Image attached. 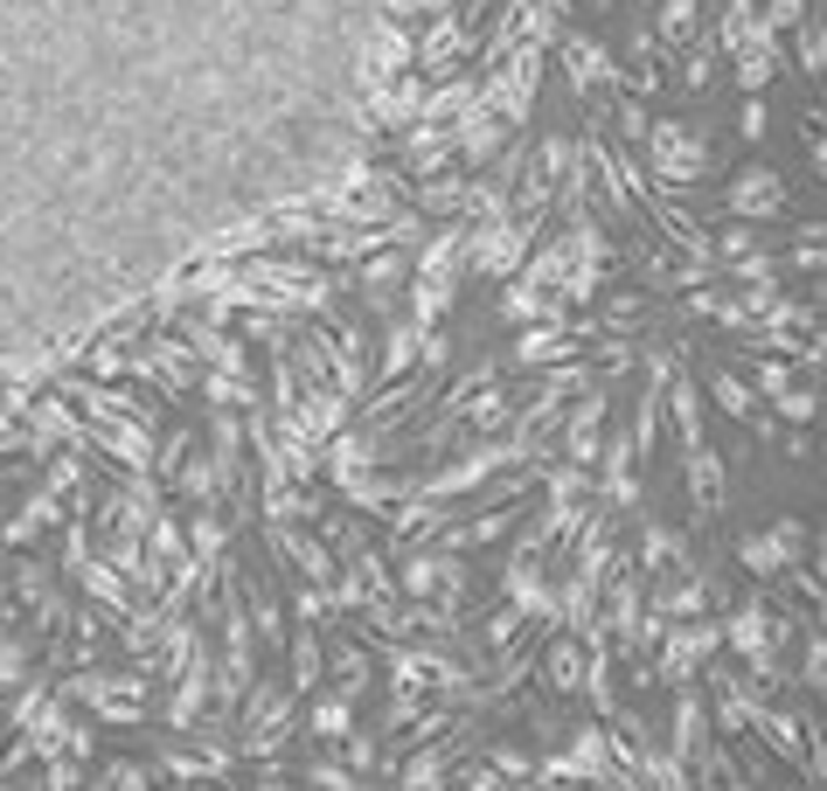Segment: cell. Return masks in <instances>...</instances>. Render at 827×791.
Masks as SVG:
<instances>
[{"mask_svg":"<svg viewBox=\"0 0 827 791\" xmlns=\"http://www.w3.org/2000/svg\"><path fill=\"white\" fill-rule=\"evenodd\" d=\"M529 236H535V223H494V229H480V236H473V257H480V271L514 278V264H522Z\"/></svg>","mask_w":827,"mask_h":791,"instance_id":"6da1fadb","label":"cell"},{"mask_svg":"<svg viewBox=\"0 0 827 791\" xmlns=\"http://www.w3.org/2000/svg\"><path fill=\"white\" fill-rule=\"evenodd\" d=\"M654 153H661V167H647V174H667V181H695V174H703V140H695L688 125H661Z\"/></svg>","mask_w":827,"mask_h":791,"instance_id":"7a4b0ae2","label":"cell"},{"mask_svg":"<svg viewBox=\"0 0 827 791\" xmlns=\"http://www.w3.org/2000/svg\"><path fill=\"white\" fill-rule=\"evenodd\" d=\"M793 548H799V527H772V535L737 542V556H744V569L772 576V569H793Z\"/></svg>","mask_w":827,"mask_h":791,"instance_id":"3957f363","label":"cell"},{"mask_svg":"<svg viewBox=\"0 0 827 791\" xmlns=\"http://www.w3.org/2000/svg\"><path fill=\"white\" fill-rule=\"evenodd\" d=\"M779 202H786L779 174H744L737 188H731V216H737V223H752V216H765V208H779Z\"/></svg>","mask_w":827,"mask_h":791,"instance_id":"277c9868","label":"cell"},{"mask_svg":"<svg viewBox=\"0 0 827 791\" xmlns=\"http://www.w3.org/2000/svg\"><path fill=\"white\" fill-rule=\"evenodd\" d=\"M278 548H286V556H293V563H299L306 576H314V584H334V556H327L320 542H306L293 521H278Z\"/></svg>","mask_w":827,"mask_h":791,"instance_id":"5b68a950","label":"cell"},{"mask_svg":"<svg viewBox=\"0 0 827 791\" xmlns=\"http://www.w3.org/2000/svg\"><path fill=\"white\" fill-rule=\"evenodd\" d=\"M459 56H467V29H459V21H438V29L418 42V63L425 70H452Z\"/></svg>","mask_w":827,"mask_h":791,"instance_id":"8992f818","label":"cell"},{"mask_svg":"<svg viewBox=\"0 0 827 791\" xmlns=\"http://www.w3.org/2000/svg\"><path fill=\"white\" fill-rule=\"evenodd\" d=\"M188 355H202V361H216L223 376H244V348L229 333H216V327H188Z\"/></svg>","mask_w":827,"mask_h":791,"instance_id":"52a82bcc","label":"cell"},{"mask_svg":"<svg viewBox=\"0 0 827 791\" xmlns=\"http://www.w3.org/2000/svg\"><path fill=\"white\" fill-rule=\"evenodd\" d=\"M341 493L355 500V507H369V514H390V500H404L410 486H397V480H369V472H341Z\"/></svg>","mask_w":827,"mask_h":791,"instance_id":"ba28073f","label":"cell"},{"mask_svg":"<svg viewBox=\"0 0 827 791\" xmlns=\"http://www.w3.org/2000/svg\"><path fill=\"white\" fill-rule=\"evenodd\" d=\"M70 569H76V576H84V590H91L98 604H112V618H125V612H133V597H125V584H119V576H112L105 563H91V556H76Z\"/></svg>","mask_w":827,"mask_h":791,"instance_id":"9c48e42d","label":"cell"},{"mask_svg":"<svg viewBox=\"0 0 827 791\" xmlns=\"http://www.w3.org/2000/svg\"><path fill=\"white\" fill-rule=\"evenodd\" d=\"M550 355H571V327L563 320H542V327H529L522 340H514V361H550Z\"/></svg>","mask_w":827,"mask_h":791,"instance_id":"30bf717a","label":"cell"},{"mask_svg":"<svg viewBox=\"0 0 827 791\" xmlns=\"http://www.w3.org/2000/svg\"><path fill=\"white\" fill-rule=\"evenodd\" d=\"M571 70H578L584 91H591V84H619V63L605 56L599 42H584V35H571Z\"/></svg>","mask_w":827,"mask_h":791,"instance_id":"8fae6325","label":"cell"},{"mask_svg":"<svg viewBox=\"0 0 827 791\" xmlns=\"http://www.w3.org/2000/svg\"><path fill=\"white\" fill-rule=\"evenodd\" d=\"M709 646H716V631H709V625L675 631V639H667V680H688V667H695V659H703Z\"/></svg>","mask_w":827,"mask_h":791,"instance_id":"7c38bea8","label":"cell"},{"mask_svg":"<svg viewBox=\"0 0 827 791\" xmlns=\"http://www.w3.org/2000/svg\"><path fill=\"white\" fill-rule=\"evenodd\" d=\"M599 417H605V403H584V410L571 417V465H591V459H599Z\"/></svg>","mask_w":827,"mask_h":791,"instance_id":"4fadbf2b","label":"cell"},{"mask_svg":"<svg viewBox=\"0 0 827 791\" xmlns=\"http://www.w3.org/2000/svg\"><path fill=\"white\" fill-rule=\"evenodd\" d=\"M744 722H752V729H758L779 757H799V736H793V722H786V716H772V708H744Z\"/></svg>","mask_w":827,"mask_h":791,"instance_id":"5bb4252c","label":"cell"},{"mask_svg":"<svg viewBox=\"0 0 827 791\" xmlns=\"http://www.w3.org/2000/svg\"><path fill=\"white\" fill-rule=\"evenodd\" d=\"M716 403H723V410H731V417H752V424H758V431H772V424H765V417L752 410V389H744V376H731V368H716Z\"/></svg>","mask_w":827,"mask_h":791,"instance_id":"9a60e30c","label":"cell"},{"mask_svg":"<svg viewBox=\"0 0 827 791\" xmlns=\"http://www.w3.org/2000/svg\"><path fill=\"white\" fill-rule=\"evenodd\" d=\"M737 56H744V63H737V84H744V91H758L765 76H772V42L752 35V42H737Z\"/></svg>","mask_w":827,"mask_h":791,"instance_id":"2e32d148","label":"cell"},{"mask_svg":"<svg viewBox=\"0 0 827 791\" xmlns=\"http://www.w3.org/2000/svg\"><path fill=\"white\" fill-rule=\"evenodd\" d=\"M508 514H514V500H501V514H480L473 527H452V535H446V548H480V542H494L501 527H508Z\"/></svg>","mask_w":827,"mask_h":791,"instance_id":"e0dca14e","label":"cell"},{"mask_svg":"<svg viewBox=\"0 0 827 791\" xmlns=\"http://www.w3.org/2000/svg\"><path fill=\"white\" fill-rule=\"evenodd\" d=\"M542 674H550L557 680V688H584V659H578V646H550V653H542Z\"/></svg>","mask_w":827,"mask_h":791,"instance_id":"ac0fdd59","label":"cell"},{"mask_svg":"<svg viewBox=\"0 0 827 791\" xmlns=\"http://www.w3.org/2000/svg\"><path fill=\"white\" fill-rule=\"evenodd\" d=\"M688 480H695V500H703V507H716V500H723V472H716V459L703 452V444L688 452Z\"/></svg>","mask_w":827,"mask_h":791,"instance_id":"d6986e66","label":"cell"},{"mask_svg":"<svg viewBox=\"0 0 827 791\" xmlns=\"http://www.w3.org/2000/svg\"><path fill=\"white\" fill-rule=\"evenodd\" d=\"M418 333H425V327H397V333H390V348H382V382H397L404 368H410V355H418Z\"/></svg>","mask_w":827,"mask_h":791,"instance_id":"ffe728a7","label":"cell"},{"mask_svg":"<svg viewBox=\"0 0 827 791\" xmlns=\"http://www.w3.org/2000/svg\"><path fill=\"white\" fill-rule=\"evenodd\" d=\"M348 695H327L320 708H314V722H306V729H314V736H327V743H334V736H348Z\"/></svg>","mask_w":827,"mask_h":791,"instance_id":"44dd1931","label":"cell"},{"mask_svg":"<svg viewBox=\"0 0 827 791\" xmlns=\"http://www.w3.org/2000/svg\"><path fill=\"white\" fill-rule=\"evenodd\" d=\"M404 63H418V42H410L404 29H382V49H376V70H404Z\"/></svg>","mask_w":827,"mask_h":791,"instance_id":"7402d4cb","label":"cell"},{"mask_svg":"<svg viewBox=\"0 0 827 791\" xmlns=\"http://www.w3.org/2000/svg\"><path fill=\"white\" fill-rule=\"evenodd\" d=\"M452 306V278H418V327H431Z\"/></svg>","mask_w":827,"mask_h":791,"instance_id":"603a6c76","label":"cell"},{"mask_svg":"<svg viewBox=\"0 0 827 791\" xmlns=\"http://www.w3.org/2000/svg\"><path fill=\"white\" fill-rule=\"evenodd\" d=\"M452 257H459V229H446V236H438V244L418 257V271H425V278H446V271H452Z\"/></svg>","mask_w":827,"mask_h":791,"instance_id":"cb8c5ba5","label":"cell"},{"mask_svg":"<svg viewBox=\"0 0 827 791\" xmlns=\"http://www.w3.org/2000/svg\"><path fill=\"white\" fill-rule=\"evenodd\" d=\"M682 535H667V527H647V556H640V563H647V569H661V563H682Z\"/></svg>","mask_w":827,"mask_h":791,"instance_id":"d4e9b609","label":"cell"},{"mask_svg":"<svg viewBox=\"0 0 827 791\" xmlns=\"http://www.w3.org/2000/svg\"><path fill=\"white\" fill-rule=\"evenodd\" d=\"M675 417H682V444L695 452V444H703V417H695V389L688 382H675Z\"/></svg>","mask_w":827,"mask_h":791,"instance_id":"484cf974","label":"cell"},{"mask_svg":"<svg viewBox=\"0 0 827 791\" xmlns=\"http://www.w3.org/2000/svg\"><path fill=\"white\" fill-rule=\"evenodd\" d=\"M314 680H320V646H314V639H299V646H293V688L306 695Z\"/></svg>","mask_w":827,"mask_h":791,"instance_id":"4316f807","label":"cell"},{"mask_svg":"<svg viewBox=\"0 0 827 791\" xmlns=\"http://www.w3.org/2000/svg\"><path fill=\"white\" fill-rule=\"evenodd\" d=\"M404 784H446V757H438V750H418V757L404 763Z\"/></svg>","mask_w":827,"mask_h":791,"instance_id":"83f0119b","label":"cell"},{"mask_svg":"<svg viewBox=\"0 0 827 791\" xmlns=\"http://www.w3.org/2000/svg\"><path fill=\"white\" fill-rule=\"evenodd\" d=\"M695 736H703V708L682 701V708H675V750H682V757L695 750Z\"/></svg>","mask_w":827,"mask_h":791,"instance_id":"f1b7e54d","label":"cell"},{"mask_svg":"<svg viewBox=\"0 0 827 791\" xmlns=\"http://www.w3.org/2000/svg\"><path fill=\"white\" fill-rule=\"evenodd\" d=\"M578 493H584V465H563V472H550V500H557V507H571Z\"/></svg>","mask_w":827,"mask_h":791,"instance_id":"f546056e","label":"cell"},{"mask_svg":"<svg viewBox=\"0 0 827 791\" xmlns=\"http://www.w3.org/2000/svg\"><path fill=\"white\" fill-rule=\"evenodd\" d=\"M661 612L667 618H695V612H703V584H682L675 597H661Z\"/></svg>","mask_w":827,"mask_h":791,"instance_id":"4dcf8cb0","label":"cell"},{"mask_svg":"<svg viewBox=\"0 0 827 791\" xmlns=\"http://www.w3.org/2000/svg\"><path fill=\"white\" fill-rule=\"evenodd\" d=\"M807 14V0H772L765 8V35H779V29H793V21Z\"/></svg>","mask_w":827,"mask_h":791,"instance_id":"1f68e13d","label":"cell"},{"mask_svg":"<svg viewBox=\"0 0 827 791\" xmlns=\"http://www.w3.org/2000/svg\"><path fill=\"white\" fill-rule=\"evenodd\" d=\"M494 424H508V396H480V403H473V431H494Z\"/></svg>","mask_w":827,"mask_h":791,"instance_id":"d6a6232c","label":"cell"},{"mask_svg":"<svg viewBox=\"0 0 827 791\" xmlns=\"http://www.w3.org/2000/svg\"><path fill=\"white\" fill-rule=\"evenodd\" d=\"M508 312H514V320H529V312H542V285H514V292H508Z\"/></svg>","mask_w":827,"mask_h":791,"instance_id":"836d02e7","label":"cell"},{"mask_svg":"<svg viewBox=\"0 0 827 791\" xmlns=\"http://www.w3.org/2000/svg\"><path fill=\"white\" fill-rule=\"evenodd\" d=\"M772 403H779L786 417H799V424H807V417H814V396H807V389H793V382H786L779 396H772Z\"/></svg>","mask_w":827,"mask_h":791,"instance_id":"e575fe53","label":"cell"},{"mask_svg":"<svg viewBox=\"0 0 827 791\" xmlns=\"http://www.w3.org/2000/svg\"><path fill=\"white\" fill-rule=\"evenodd\" d=\"M404 278V257H382V264H369V271H361V285H369V292H382V285H397Z\"/></svg>","mask_w":827,"mask_h":791,"instance_id":"d590c367","label":"cell"},{"mask_svg":"<svg viewBox=\"0 0 827 791\" xmlns=\"http://www.w3.org/2000/svg\"><path fill=\"white\" fill-rule=\"evenodd\" d=\"M76 480H84V465H76V459H57V465H49V493H70Z\"/></svg>","mask_w":827,"mask_h":791,"instance_id":"8d00e7d4","label":"cell"},{"mask_svg":"<svg viewBox=\"0 0 827 791\" xmlns=\"http://www.w3.org/2000/svg\"><path fill=\"white\" fill-rule=\"evenodd\" d=\"M112 784H125V791H133V784H153V778H146V763H133V757H119V763H112Z\"/></svg>","mask_w":827,"mask_h":791,"instance_id":"74e56055","label":"cell"},{"mask_svg":"<svg viewBox=\"0 0 827 791\" xmlns=\"http://www.w3.org/2000/svg\"><path fill=\"white\" fill-rule=\"evenodd\" d=\"M786 382H793V376H786V368H779V361H758V389H765V396H779Z\"/></svg>","mask_w":827,"mask_h":791,"instance_id":"f35d334b","label":"cell"},{"mask_svg":"<svg viewBox=\"0 0 827 791\" xmlns=\"http://www.w3.org/2000/svg\"><path fill=\"white\" fill-rule=\"evenodd\" d=\"M563 389H584V368H557V376L542 382V396H563Z\"/></svg>","mask_w":827,"mask_h":791,"instance_id":"ab89813d","label":"cell"},{"mask_svg":"<svg viewBox=\"0 0 827 791\" xmlns=\"http://www.w3.org/2000/svg\"><path fill=\"white\" fill-rule=\"evenodd\" d=\"M195 548H202V556H216V548H223V527H216V521H195Z\"/></svg>","mask_w":827,"mask_h":791,"instance_id":"60d3db41","label":"cell"},{"mask_svg":"<svg viewBox=\"0 0 827 791\" xmlns=\"http://www.w3.org/2000/svg\"><path fill=\"white\" fill-rule=\"evenodd\" d=\"M251 618H257V631H265V639H278V604L257 597V604H251Z\"/></svg>","mask_w":827,"mask_h":791,"instance_id":"b9f144b4","label":"cell"},{"mask_svg":"<svg viewBox=\"0 0 827 791\" xmlns=\"http://www.w3.org/2000/svg\"><path fill=\"white\" fill-rule=\"evenodd\" d=\"M306 784H355L341 763H314V771H306Z\"/></svg>","mask_w":827,"mask_h":791,"instance_id":"7bdbcfd3","label":"cell"},{"mask_svg":"<svg viewBox=\"0 0 827 791\" xmlns=\"http://www.w3.org/2000/svg\"><path fill=\"white\" fill-rule=\"evenodd\" d=\"M14 674H21V646L0 639V680H14Z\"/></svg>","mask_w":827,"mask_h":791,"instance_id":"ee69618b","label":"cell"},{"mask_svg":"<svg viewBox=\"0 0 827 791\" xmlns=\"http://www.w3.org/2000/svg\"><path fill=\"white\" fill-rule=\"evenodd\" d=\"M799 63L820 70V29H814V21H807V42H799Z\"/></svg>","mask_w":827,"mask_h":791,"instance_id":"f6af8a7d","label":"cell"},{"mask_svg":"<svg viewBox=\"0 0 827 791\" xmlns=\"http://www.w3.org/2000/svg\"><path fill=\"white\" fill-rule=\"evenodd\" d=\"M758 132H765V104L752 97V104H744V140H758Z\"/></svg>","mask_w":827,"mask_h":791,"instance_id":"bcb514c9","label":"cell"},{"mask_svg":"<svg viewBox=\"0 0 827 791\" xmlns=\"http://www.w3.org/2000/svg\"><path fill=\"white\" fill-rule=\"evenodd\" d=\"M438 584V563H410V590H431Z\"/></svg>","mask_w":827,"mask_h":791,"instance_id":"7dc6e473","label":"cell"},{"mask_svg":"<svg viewBox=\"0 0 827 791\" xmlns=\"http://www.w3.org/2000/svg\"><path fill=\"white\" fill-rule=\"evenodd\" d=\"M494 763H501V771H508V778H529V757H522V750H501Z\"/></svg>","mask_w":827,"mask_h":791,"instance_id":"c3c4849f","label":"cell"}]
</instances>
